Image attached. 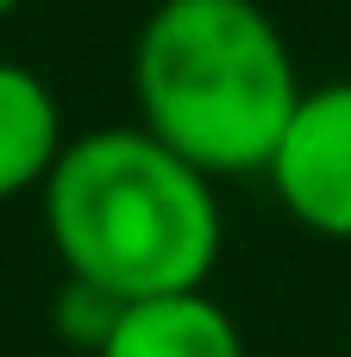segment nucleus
I'll use <instances>...</instances> for the list:
<instances>
[{"mask_svg":"<svg viewBox=\"0 0 351 357\" xmlns=\"http://www.w3.org/2000/svg\"><path fill=\"white\" fill-rule=\"evenodd\" d=\"M44 226L69 282L119 307L207 289L226 245L214 176L144 126L75 138L44 182Z\"/></svg>","mask_w":351,"mask_h":357,"instance_id":"1","label":"nucleus"},{"mask_svg":"<svg viewBox=\"0 0 351 357\" xmlns=\"http://www.w3.org/2000/svg\"><path fill=\"white\" fill-rule=\"evenodd\" d=\"M132 94L144 132L201 176H251L270 169L308 88L264 6L163 0L138 31Z\"/></svg>","mask_w":351,"mask_h":357,"instance_id":"2","label":"nucleus"},{"mask_svg":"<svg viewBox=\"0 0 351 357\" xmlns=\"http://www.w3.org/2000/svg\"><path fill=\"white\" fill-rule=\"evenodd\" d=\"M264 176L289 220L320 238H351V82L301 94Z\"/></svg>","mask_w":351,"mask_h":357,"instance_id":"3","label":"nucleus"},{"mask_svg":"<svg viewBox=\"0 0 351 357\" xmlns=\"http://www.w3.org/2000/svg\"><path fill=\"white\" fill-rule=\"evenodd\" d=\"M100 357H245V339L220 301L195 295H157L119 307Z\"/></svg>","mask_w":351,"mask_h":357,"instance_id":"4","label":"nucleus"},{"mask_svg":"<svg viewBox=\"0 0 351 357\" xmlns=\"http://www.w3.org/2000/svg\"><path fill=\"white\" fill-rule=\"evenodd\" d=\"M63 151L69 138H63V107L50 82L0 56V201L44 188Z\"/></svg>","mask_w":351,"mask_h":357,"instance_id":"5","label":"nucleus"},{"mask_svg":"<svg viewBox=\"0 0 351 357\" xmlns=\"http://www.w3.org/2000/svg\"><path fill=\"white\" fill-rule=\"evenodd\" d=\"M19 6H25V0H0V19H6V13H19Z\"/></svg>","mask_w":351,"mask_h":357,"instance_id":"6","label":"nucleus"}]
</instances>
